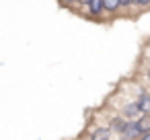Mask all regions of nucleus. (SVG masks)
Returning <instances> with one entry per match:
<instances>
[{"label":"nucleus","instance_id":"f257e3e1","mask_svg":"<svg viewBox=\"0 0 150 140\" xmlns=\"http://www.w3.org/2000/svg\"><path fill=\"white\" fill-rule=\"evenodd\" d=\"M111 136H113V130L109 126H97L95 130H91L88 140H111Z\"/></svg>","mask_w":150,"mask_h":140},{"label":"nucleus","instance_id":"f03ea898","mask_svg":"<svg viewBox=\"0 0 150 140\" xmlns=\"http://www.w3.org/2000/svg\"><path fill=\"white\" fill-rule=\"evenodd\" d=\"M103 13H105L103 0H91V2L86 4V15H88V19H101Z\"/></svg>","mask_w":150,"mask_h":140},{"label":"nucleus","instance_id":"7ed1b4c3","mask_svg":"<svg viewBox=\"0 0 150 140\" xmlns=\"http://www.w3.org/2000/svg\"><path fill=\"white\" fill-rule=\"evenodd\" d=\"M121 115H123V117H127V119H138L142 113H140V107H138V103H136V101H129V103H125V105H123V109H121Z\"/></svg>","mask_w":150,"mask_h":140},{"label":"nucleus","instance_id":"20e7f679","mask_svg":"<svg viewBox=\"0 0 150 140\" xmlns=\"http://www.w3.org/2000/svg\"><path fill=\"white\" fill-rule=\"evenodd\" d=\"M121 136H127V138H134V140H138V138L142 136V130L138 128L136 119H127V124H125V130H123V134H121Z\"/></svg>","mask_w":150,"mask_h":140},{"label":"nucleus","instance_id":"39448f33","mask_svg":"<svg viewBox=\"0 0 150 140\" xmlns=\"http://www.w3.org/2000/svg\"><path fill=\"white\" fill-rule=\"evenodd\" d=\"M125 124H127V117H123V115H115V117H111V130H113V134H123V130H125Z\"/></svg>","mask_w":150,"mask_h":140},{"label":"nucleus","instance_id":"423d86ee","mask_svg":"<svg viewBox=\"0 0 150 140\" xmlns=\"http://www.w3.org/2000/svg\"><path fill=\"white\" fill-rule=\"evenodd\" d=\"M136 103L140 107V113H150V93H142L136 99Z\"/></svg>","mask_w":150,"mask_h":140},{"label":"nucleus","instance_id":"0eeeda50","mask_svg":"<svg viewBox=\"0 0 150 140\" xmlns=\"http://www.w3.org/2000/svg\"><path fill=\"white\" fill-rule=\"evenodd\" d=\"M103 9H105V13H107V15H115V13H119V11H121L119 0H103Z\"/></svg>","mask_w":150,"mask_h":140},{"label":"nucleus","instance_id":"6e6552de","mask_svg":"<svg viewBox=\"0 0 150 140\" xmlns=\"http://www.w3.org/2000/svg\"><path fill=\"white\" fill-rule=\"evenodd\" d=\"M136 124H138V128L142 130V134L150 132V113H142V115L136 119Z\"/></svg>","mask_w":150,"mask_h":140},{"label":"nucleus","instance_id":"1a4fd4ad","mask_svg":"<svg viewBox=\"0 0 150 140\" xmlns=\"http://www.w3.org/2000/svg\"><path fill=\"white\" fill-rule=\"evenodd\" d=\"M134 6H138V9H150V0H134Z\"/></svg>","mask_w":150,"mask_h":140},{"label":"nucleus","instance_id":"9d476101","mask_svg":"<svg viewBox=\"0 0 150 140\" xmlns=\"http://www.w3.org/2000/svg\"><path fill=\"white\" fill-rule=\"evenodd\" d=\"M119 6H121V11H127L134 6V0H119Z\"/></svg>","mask_w":150,"mask_h":140},{"label":"nucleus","instance_id":"9b49d317","mask_svg":"<svg viewBox=\"0 0 150 140\" xmlns=\"http://www.w3.org/2000/svg\"><path fill=\"white\" fill-rule=\"evenodd\" d=\"M60 2H62L64 6H74V4L80 6V0H60Z\"/></svg>","mask_w":150,"mask_h":140},{"label":"nucleus","instance_id":"f8f14e48","mask_svg":"<svg viewBox=\"0 0 150 140\" xmlns=\"http://www.w3.org/2000/svg\"><path fill=\"white\" fill-rule=\"evenodd\" d=\"M138 140H150V132H146V134H142Z\"/></svg>","mask_w":150,"mask_h":140},{"label":"nucleus","instance_id":"ddd939ff","mask_svg":"<svg viewBox=\"0 0 150 140\" xmlns=\"http://www.w3.org/2000/svg\"><path fill=\"white\" fill-rule=\"evenodd\" d=\"M146 80H148V85H150V68L146 70Z\"/></svg>","mask_w":150,"mask_h":140},{"label":"nucleus","instance_id":"4468645a","mask_svg":"<svg viewBox=\"0 0 150 140\" xmlns=\"http://www.w3.org/2000/svg\"><path fill=\"white\" fill-rule=\"evenodd\" d=\"M88 2H91V0H80V4H82V6H86Z\"/></svg>","mask_w":150,"mask_h":140},{"label":"nucleus","instance_id":"2eb2a0df","mask_svg":"<svg viewBox=\"0 0 150 140\" xmlns=\"http://www.w3.org/2000/svg\"><path fill=\"white\" fill-rule=\"evenodd\" d=\"M119 140H134V138H127V136H119Z\"/></svg>","mask_w":150,"mask_h":140}]
</instances>
